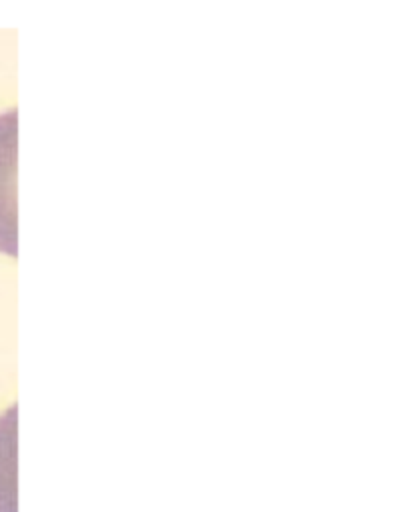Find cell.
Masks as SVG:
<instances>
[{"label": "cell", "instance_id": "6da1fadb", "mask_svg": "<svg viewBox=\"0 0 396 512\" xmlns=\"http://www.w3.org/2000/svg\"><path fill=\"white\" fill-rule=\"evenodd\" d=\"M16 110L0 116V250L16 256Z\"/></svg>", "mask_w": 396, "mask_h": 512}]
</instances>
